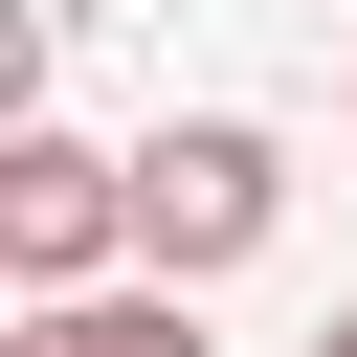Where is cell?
Instances as JSON below:
<instances>
[{
  "mask_svg": "<svg viewBox=\"0 0 357 357\" xmlns=\"http://www.w3.org/2000/svg\"><path fill=\"white\" fill-rule=\"evenodd\" d=\"M0 268H22V312L112 290V268H134V156H89L67 112H22V134H0Z\"/></svg>",
  "mask_w": 357,
  "mask_h": 357,
  "instance_id": "cell-2",
  "label": "cell"
},
{
  "mask_svg": "<svg viewBox=\"0 0 357 357\" xmlns=\"http://www.w3.org/2000/svg\"><path fill=\"white\" fill-rule=\"evenodd\" d=\"M268 223H290V156H268L245 112H178V134H134V268H156V290L245 268Z\"/></svg>",
  "mask_w": 357,
  "mask_h": 357,
  "instance_id": "cell-1",
  "label": "cell"
},
{
  "mask_svg": "<svg viewBox=\"0 0 357 357\" xmlns=\"http://www.w3.org/2000/svg\"><path fill=\"white\" fill-rule=\"evenodd\" d=\"M312 357H357V312H335V335H312Z\"/></svg>",
  "mask_w": 357,
  "mask_h": 357,
  "instance_id": "cell-4",
  "label": "cell"
},
{
  "mask_svg": "<svg viewBox=\"0 0 357 357\" xmlns=\"http://www.w3.org/2000/svg\"><path fill=\"white\" fill-rule=\"evenodd\" d=\"M0 357H223V335H201V290H156V268H134V290H67V312H22Z\"/></svg>",
  "mask_w": 357,
  "mask_h": 357,
  "instance_id": "cell-3",
  "label": "cell"
}]
</instances>
